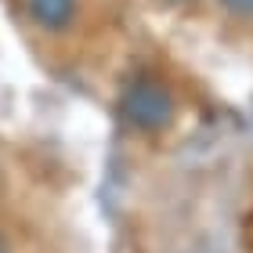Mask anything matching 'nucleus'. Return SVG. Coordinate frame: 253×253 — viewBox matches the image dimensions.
<instances>
[{"instance_id":"nucleus-1","label":"nucleus","mask_w":253,"mask_h":253,"mask_svg":"<svg viewBox=\"0 0 253 253\" xmlns=\"http://www.w3.org/2000/svg\"><path fill=\"white\" fill-rule=\"evenodd\" d=\"M123 120L137 130H163L174 120V98L159 84L141 80L123 94Z\"/></svg>"},{"instance_id":"nucleus-2","label":"nucleus","mask_w":253,"mask_h":253,"mask_svg":"<svg viewBox=\"0 0 253 253\" xmlns=\"http://www.w3.org/2000/svg\"><path fill=\"white\" fill-rule=\"evenodd\" d=\"M29 11L43 29H62L73 18V0H29Z\"/></svg>"},{"instance_id":"nucleus-3","label":"nucleus","mask_w":253,"mask_h":253,"mask_svg":"<svg viewBox=\"0 0 253 253\" xmlns=\"http://www.w3.org/2000/svg\"><path fill=\"white\" fill-rule=\"evenodd\" d=\"M221 4L235 15H253V0H221Z\"/></svg>"},{"instance_id":"nucleus-4","label":"nucleus","mask_w":253,"mask_h":253,"mask_svg":"<svg viewBox=\"0 0 253 253\" xmlns=\"http://www.w3.org/2000/svg\"><path fill=\"white\" fill-rule=\"evenodd\" d=\"M0 253H4V250H0Z\"/></svg>"}]
</instances>
